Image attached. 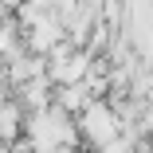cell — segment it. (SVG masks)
Returning <instances> with one entry per match:
<instances>
[{
	"mask_svg": "<svg viewBox=\"0 0 153 153\" xmlns=\"http://www.w3.org/2000/svg\"><path fill=\"white\" fill-rule=\"evenodd\" d=\"M82 126L90 130V137H98V141L114 137V118H110V110H106V106H98V102H90V106H86Z\"/></svg>",
	"mask_w": 153,
	"mask_h": 153,
	"instance_id": "1",
	"label": "cell"
}]
</instances>
